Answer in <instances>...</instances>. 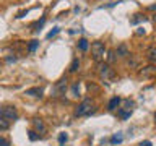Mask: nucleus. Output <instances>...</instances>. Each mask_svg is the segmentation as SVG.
<instances>
[{
    "mask_svg": "<svg viewBox=\"0 0 156 146\" xmlns=\"http://www.w3.org/2000/svg\"><path fill=\"white\" fill-rule=\"evenodd\" d=\"M98 73H99V76L104 81H109L115 78V71H114V68H111L109 63H102V62L98 63Z\"/></svg>",
    "mask_w": 156,
    "mask_h": 146,
    "instance_id": "obj_1",
    "label": "nucleus"
},
{
    "mask_svg": "<svg viewBox=\"0 0 156 146\" xmlns=\"http://www.w3.org/2000/svg\"><path fill=\"white\" fill-rule=\"evenodd\" d=\"M104 54H106V46H104V42H101V41H94L91 44V55L93 58L99 63L102 58H104Z\"/></svg>",
    "mask_w": 156,
    "mask_h": 146,
    "instance_id": "obj_2",
    "label": "nucleus"
},
{
    "mask_svg": "<svg viewBox=\"0 0 156 146\" xmlns=\"http://www.w3.org/2000/svg\"><path fill=\"white\" fill-rule=\"evenodd\" d=\"M94 104H93V101L91 99H85V101H81L80 104H78L76 107V110H75V115L76 117H83V115H90L91 112H94Z\"/></svg>",
    "mask_w": 156,
    "mask_h": 146,
    "instance_id": "obj_3",
    "label": "nucleus"
},
{
    "mask_svg": "<svg viewBox=\"0 0 156 146\" xmlns=\"http://www.w3.org/2000/svg\"><path fill=\"white\" fill-rule=\"evenodd\" d=\"M0 117L7 120H16L18 119V110L15 109L13 106H3L0 107Z\"/></svg>",
    "mask_w": 156,
    "mask_h": 146,
    "instance_id": "obj_4",
    "label": "nucleus"
},
{
    "mask_svg": "<svg viewBox=\"0 0 156 146\" xmlns=\"http://www.w3.org/2000/svg\"><path fill=\"white\" fill-rule=\"evenodd\" d=\"M65 91H67V78H62V80H58L55 85H54V94L52 96H62V94H65Z\"/></svg>",
    "mask_w": 156,
    "mask_h": 146,
    "instance_id": "obj_5",
    "label": "nucleus"
},
{
    "mask_svg": "<svg viewBox=\"0 0 156 146\" xmlns=\"http://www.w3.org/2000/svg\"><path fill=\"white\" fill-rule=\"evenodd\" d=\"M138 75L143 76V78H148V76L156 75V65H154V63H150L148 67H143V68L138 71Z\"/></svg>",
    "mask_w": 156,
    "mask_h": 146,
    "instance_id": "obj_6",
    "label": "nucleus"
},
{
    "mask_svg": "<svg viewBox=\"0 0 156 146\" xmlns=\"http://www.w3.org/2000/svg\"><path fill=\"white\" fill-rule=\"evenodd\" d=\"M33 123H34V128H36V133H46V125H44L41 119H34Z\"/></svg>",
    "mask_w": 156,
    "mask_h": 146,
    "instance_id": "obj_7",
    "label": "nucleus"
},
{
    "mask_svg": "<svg viewBox=\"0 0 156 146\" xmlns=\"http://www.w3.org/2000/svg\"><path fill=\"white\" fill-rule=\"evenodd\" d=\"M42 92H44L42 88H29V89H26V94L33 97H41Z\"/></svg>",
    "mask_w": 156,
    "mask_h": 146,
    "instance_id": "obj_8",
    "label": "nucleus"
},
{
    "mask_svg": "<svg viewBox=\"0 0 156 146\" xmlns=\"http://www.w3.org/2000/svg\"><path fill=\"white\" fill-rule=\"evenodd\" d=\"M146 58L153 63V62H156V47L154 46H151L148 50H146Z\"/></svg>",
    "mask_w": 156,
    "mask_h": 146,
    "instance_id": "obj_9",
    "label": "nucleus"
},
{
    "mask_svg": "<svg viewBox=\"0 0 156 146\" xmlns=\"http://www.w3.org/2000/svg\"><path fill=\"white\" fill-rule=\"evenodd\" d=\"M120 106V97H112V99L109 101V104H107V109L109 110H114V109H117V107Z\"/></svg>",
    "mask_w": 156,
    "mask_h": 146,
    "instance_id": "obj_10",
    "label": "nucleus"
},
{
    "mask_svg": "<svg viewBox=\"0 0 156 146\" xmlns=\"http://www.w3.org/2000/svg\"><path fill=\"white\" fill-rule=\"evenodd\" d=\"M117 55H120V57H129L130 55L129 50H127V47H125V44H120V46L117 47Z\"/></svg>",
    "mask_w": 156,
    "mask_h": 146,
    "instance_id": "obj_11",
    "label": "nucleus"
},
{
    "mask_svg": "<svg viewBox=\"0 0 156 146\" xmlns=\"http://www.w3.org/2000/svg\"><path fill=\"white\" fill-rule=\"evenodd\" d=\"M88 47H90L88 41H86L85 37H81L80 41H78V49H80V50H83V52H86V50H88Z\"/></svg>",
    "mask_w": 156,
    "mask_h": 146,
    "instance_id": "obj_12",
    "label": "nucleus"
},
{
    "mask_svg": "<svg viewBox=\"0 0 156 146\" xmlns=\"http://www.w3.org/2000/svg\"><path fill=\"white\" fill-rule=\"evenodd\" d=\"M78 68H80V60H78V58H73L72 63H70V68H68V71H70V73H75Z\"/></svg>",
    "mask_w": 156,
    "mask_h": 146,
    "instance_id": "obj_13",
    "label": "nucleus"
},
{
    "mask_svg": "<svg viewBox=\"0 0 156 146\" xmlns=\"http://www.w3.org/2000/svg\"><path fill=\"white\" fill-rule=\"evenodd\" d=\"M122 141H124V135H122V133H115L111 138V143L112 144H119V143H122Z\"/></svg>",
    "mask_w": 156,
    "mask_h": 146,
    "instance_id": "obj_14",
    "label": "nucleus"
},
{
    "mask_svg": "<svg viewBox=\"0 0 156 146\" xmlns=\"http://www.w3.org/2000/svg\"><path fill=\"white\" fill-rule=\"evenodd\" d=\"M8 128H10V120L3 119V117H0V131L8 130Z\"/></svg>",
    "mask_w": 156,
    "mask_h": 146,
    "instance_id": "obj_15",
    "label": "nucleus"
},
{
    "mask_svg": "<svg viewBox=\"0 0 156 146\" xmlns=\"http://www.w3.org/2000/svg\"><path fill=\"white\" fill-rule=\"evenodd\" d=\"M72 96L73 97H78L80 96V83H73V86H72Z\"/></svg>",
    "mask_w": 156,
    "mask_h": 146,
    "instance_id": "obj_16",
    "label": "nucleus"
},
{
    "mask_svg": "<svg viewBox=\"0 0 156 146\" xmlns=\"http://www.w3.org/2000/svg\"><path fill=\"white\" fill-rule=\"evenodd\" d=\"M37 46H39V41H37V39H34V41H31V42L28 44V52H34Z\"/></svg>",
    "mask_w": 156,
    "mask_h": 146,
    "instance_id": "obj_17",
    "label": "nucleus"
},
{
    "mask_svg": "<svg viewBox=\"0 0 156 146\" xmlns=\"http://www.w3.org/2000/svg\"><path fill=\"white\" fill-rule=\"evenodd\" d=\"M119 115L122 117L124 120H127V119H130V115H132V110H119Z\"/></svg>",
    "mask_w": 156,
    "mask_h": 146,
    "instance_id": "obj_18",
    "label": "nucleus"
},
{
    "mask_svg": "<svg viewBox=\"0 0 156 146\" xmlns=\"http://www.w3.org/2000/svg\"><path fill=\"white\" fill-rule=\"evenodd\" d=\"M67 140H68L67 133H60V135H58V144H60V146L65 144V143H67Z\"/></svg>",
    "mask_w": 156,
    "mask_h": 146,
    "instance_id": "obj_19",
    "label": "nucleus"
},
{
    "mask_svg": "<svg viewBox=\"0 0 156 146\" xmlns=\"http://www.w3.org/2000/svg\"><path fill=\"white\" fill-rule=\"evenodd\" d=\"M28 136H29V140H31V141H36V140L39 138V135H37L34 130H29V131H28Z\"/></svg>",
    "mask_w": 156,
    "mask_h": 146,
    "instance_id": "obj_20",
    "label": "nucleus"
},
{
    "mask_svg": "<svg viewBox=\"0 0 156 146\" xmlns=\"http://www.w3.org/2000/svg\"><path fill=\"white\" fill-rule=\"evenodd\" d=\"M58 31H60V29H58V28H54L52 31H51V33L47 34V39H52V37H54V36H55V34L58 33Z\"/></svg>",
    "mask_w": 156,
    "mask_h": 146,
    "instance_id": "obj_21",
    "label": "nucleus"
},
{
    "mask_svg": "<svg viewBox=\"0 0 156 146\" xmlns=\"http://www.w3.org/2000/svg\"><path fill=\"white\" fill-rule=\"evenodd\" d=\"M107 60H109V63L115 62V52H114V50H111V52H109V57H107Z\"/></svg>",
    "mask_w": 156,
    "mask_h": 146,
    "instance_id": "obj_22",
    "label": "nucleus"
},
{
    "mask_svg": "<svg viewBox=\"0 0 156 146\" xmlns=\"http://www.w3.org/2000/svg\"><path fill=\"white\" fill-rule=\"evenodd\" d=\"M124 106H125V109L132 110V107H133V101H129V99H127V101L124 102Z\"/></svg>",
    "mask_w": 156,
    "mask_h": 146,
    "instance_id": "obj_23",
    "label": "nucleus"
},
{
    "mask_svg": "<svg viewBox=\"0 0 156 146\" xmlns=\"http://www.w3.org/2000/svg\"><path fill=\"white\" fill-rule=\"evenodd\" d=\"M0 146H8V141L5 138H0Z\"/></svg>",
    "mask_w": 156,
    "mask_h": 146,
    "instance_id": "obj_24",
    "label": "nucleus"
},
{
    "mask_svg": "<svg viewBox=\"0 0 156 146\" xmlns=\"http://www.w3.org/2000/svg\"><path fill=\"white\" fill-rule=\"evenodd\" d=\"M140 146H153V144H151V141H141Z\"/></svg>",
    "mask_w": 156,
    "mask_h": 146,
    "instance_id": "obj_25",
    "label": "nucleus"
},
{
    "mask_svg": "<svg viewBox=\"0 0 156 146\" xmlns=\"http://www.w3.org/2000/svg\"><path fill=\"white\" fill-rule=\"evenodd\" d=\"M44 23H46V19H44V18H42V19H41V21H39V23L36 24V28L39 29V28H41V26H42V24H44Z\"/></svg>",
    "mask_w": 156,
    "mask_h": 146,
    "instance_id": "obj_26",
    "label": "nucleus"
},
{
    "mask_svg": "<svg viewBox=\"0 0 156 146\" xmlns=\"http://www.w3.org/2000/svg\"><path fill=\"white\" fill-rule=\"evenodd\" d=\"M154 122H156V114H154Z\"/></svg>",
    "mask_w": 156,
    "mask_h": 146,
    "instance_id": "obj_27",
    "label": "nucleus"
}]
</instances>
